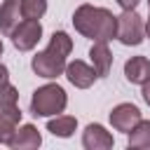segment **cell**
<instances>
[{"mask_svg":"<svg viewBox=\"0 0 150 150\" xmlns=\"http://www.w3.org/2000/svg\"><path fill=\"white\" fill-rule=\"evenodd\" d=\"M70 49H73L70 35H68L66 30H54L47 49L33 56L30 68L35 70V75L47 77V80H54V77L63 75V70H66V59H68Z\"/></svg>","mask_w":150,"mask_h":150,"instance_id":"cell-2","label":"cell"},{"mask_svg":"<svg viewBox=\"0 0 150 150\" xmlns=\"http://www.w3.org/2000/svg\"><path fill=\"white\" fill-rule=\"evenodd\" d=\"M73 26L80 35L94 40V42H108L115 38L117 30V16L105 7L94 5H80L73 14Z\"/></svg>","mask_w":150,"mask_h":150,"instance_id":"cell-1","label":"cell"},{"mask_svg":"<svg viewBox=\"0 0 150 150\" xmlns=\"http://www.w3.org/2000/svg\"><path fill=\"white\" fill-rule=\"evenodd\" d=\"M124 77L131 84H143L150 77V61L145 56H131L124 63Z\"/></svg>","mask_w":150,"mask_h":150,"instance_id":"cell-12","label":"cell"},{"mask_svg":"<svg viewBox=\"0 0 150 150\" xmlns=\"http://www.w3.org/2000/svg\"><path fill=\"white\" fill-rule=\"evenodd\" d=\"M66 77H68V82L70 84H75L77 89H87V87H91L94 82H96V70H94V66H87L84 61H80V59H75V61H70V63H66Z\"/></svg>","mask_w":150,"mask_h":150,"instance_id":"cell-7","label":"cell"},{"mask_svg":"<svg viewBox=\"0 0 150 150\" xmlns=\"http://www.w3.org/2000/svg\"><path fill=\"white\" fill-rule=\"evenodd\" d=\"M75 129H77V120L70 117V115H56L54 120L47 122V131L54 134V136H59V138H68V136H73Z\"/></svg>","mask_w":150,"mask_h":150,"instance_id":"cell-13","label":"cell"},{"mask_svg":"<svg viewBox=\"0 0 150 150\" xmlns=\"http://www.w3.org/2000/svg\"><path fill=\"white\" fill-rule=\"evenodd\" d=\"M138 122H141V110L134 103H120L110 110V124L115 131L129 134Z\"/></svg>","mask_w":150,"mask_h":150,"instance_id":"cell-6","label":"cell"},{"mask_svg":"<svg viewBox=\"0 0 150 150\" xmlns=\"http://www.w3.org/2000/svg\"><path fill=\"white\" fill-rule=\"evenodd\" d=\"M129 148H150V120H141L129 131Z\"/></svg>","mask_w":150,"mask_h":150,"instance_id":"cell-15","label":"cell"},{"mask_svg":"<svg viewBox=\"0 0 150 150\" xmlns=\"http://www.w3.org/2000/svg\"><path fill=\"white\" fill-rule=\"evenodd\" d=\"M21 122V110H12V112H0V143H9L14 131H16V124Z\"/></svg>","mask_w":150,"mask_h":150,"instance_id":"cell-14","label":"cell"},{"mask_svg":"<svg viewBox=\"0 0 150 150\" xmlns=\"http://www.w3.org/2000/svg\"><path fill=\"white\" fill-rule=\"evenodd\" d=\"M45 12H47V0H21L23 19H42Z\"/></svg>","mask_w":150,"mask_h":150,"instance_id":"cell-16","label":"cell"},{"mask_svg":"<svg viewBox=\"0 0 150 150\" xmlns=\"http://www.w3.org/2000/svg\"><path fill=\"white\" fill-rule=\"evenodd\" d=\"M138 2H141V0H117V5H120L122 9H136Z\"/></svg>","mask_w":150,"mask_h":150,"instance_id":"cell-18","label":"cell"},{"mask_svg":"<svg viewBox=\"0 0 150 150\" xmlns=\"http://www.w3.org/2000/svg\"><path fill=\"white\" fill-rule=\"evenodd\" d=\"M89 59H91V66H94V70H96L98 77H105L110 73L112 54L108 49V42H94V47L89 49Z\"/></svg>","mask_w":150,"mask_h":150,"instance_id":"cell-11","label":"cell"},{"mask_svg":"<svg viewBox=\"0 0 150 150\" xmlns=\"http://www.w3.org/2000/svg\"><path fill=\"white\" fill-rule=\"evenodd\" d=\"M0 56H2V40H0Z\"/></svg>","mask_w":150,"mask_h":150,"instance_id":"cell-21","label":"cell"},{"mask_svg":"<svg viewBox=\"0 0 150 150\" xmlns=\"http://www.w3.org/2000/svg\"><path fill=\"white\" fill-rule=\"evenodd\" d=\"M40 143H42L40 131L33 124H23V127H19L14 131V136H12V141L7 145L12 150H35V148H40Z\"/></svg>","mask_w":150,"mask_h":150,"instance_id":"cell-9","label":"cell"},{"mask_svg":"<svg viewBox=\"0 0 150 150\" xmlns=\"http://www.w3.org/2000/svg\"><path fill=\"white\" fill-rule=\"evenodd\" d=\"M19 23H21V2L19 0H5L0 5V33L12 35Z\"/></svg>","mask_w":150,"mask_h":150,"instance_id":"cell-10","label":"cell"},{"mask_svg":"<svg viewBox=\"0 0 150 150\" xmlns=\"http://www.w3.org/2000/svg\"><path fill=\"white\" fill-rule=\"evenodd\" d=\"M9 38H12V45H14L19 52H30V49L40 42V38H42L40 19H23V21L14 28V33H12Z\"/></svg>","mask_w":150,"mask_h":150,"instance_id":"cell-5","label":"cell"},{"mask_svg":"<svg viewBox=\"0 0 150 150\" xmlns=\"http://www.w3.org/2000/svg\"><path fill=\"white\" fill-rule=\"evenodd\" d=\"M9 82V70H7V66H2L0 63V87L2 84H7Z\"/></svg>","mask_w":150,"mask_h":150,"instance_id":"cell-19","label":"cell"},{"mask_svg":"<svg viewBox=\"0 0 150 150\" xmlns=\"http://www.w3.org/2000/svg\"><path fill=\"white\" fill-rule=\"evenodd\" d=\"M82 145L87 150H108L112 148V134L105 131V127L101 124H87L82 134Z\"/></svg>","mask_w":150,"mask_h":150,"instance_id":"cell-8","label":"cell"},{"mask_svg":"<svg viewBox=\"0 0 150 150\" xmlns=\"http://www.w3.org/2000/svg\"><path fill=\"white\" fill-rule=\"evenodd\" d=\"M141 96H143V101L150 105V77L143 82V89H141Z\"/></svg>","mask_w":150,"mask_h":150,"instance_id":"cell-17","label":"cell"},{"mask_svg":"<svg viewBox=\"0 0 150 150\" xmlns=\"http://www.w3.org/2000/svg\"><path fill=\"white\" fill-rule=\"evenodd\" d=\"M115 38L122 42V45H141L143 38H145V26H143V19L138 16L136 9H122V14L117 16V30H115Z\"/></svg>","mask_w":150,"mask_h":150,"instance_id":"cell-4","label":"cell"},{"mask_svg":"<svg viewBox=\"0 0 150 150\" xmlns=\"http://www.w3.org/2000/svg\"><path fill=\"white\" fill-rule=\"evenodd\" d=\"M145 35L150 38V19H148V23H145Z\"/></svg>","mask_w":150,"mask_h":150,"instance_id":"cell-20","label":"cell"},{"mask_svg":"<svg viewBox=\"0 0 150 150\" xmlns=\"http://www.w3.org/2000/svg\"><path fill=\"white\" fill-rule=\"evenodd\" d=\"M66 105H68V96L59 84H42L33 91V98H30V110L38 117L61 115Z\"/></svg>","mask_w":150,"mask_h":150,"instance_id":"cell-3","label":"cell"},{"mask_svg":"<svg viewBox=\"0 0 150 150\" xmlns=\"http://www.w3.org/2000/svg\"><path fill=\"white\" fill-rule=\"evenodd\" d=\"M148 9H150V0H148Z\"/></svg>","mask_w":150,"mask_h":150,"instance_id":"cell-22","label":"cell"}]
</instances>
